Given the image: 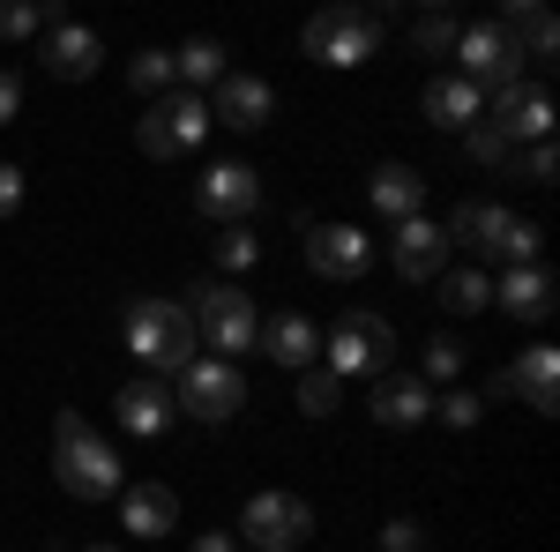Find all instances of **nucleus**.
<instances>
[{
    "label": "nucleus",
    "instance_id": "6",
    "mask_svg": "<svg viewBox=\"0 0 560 552\" xmlns=\"http://www.w3.org/2000/svg\"><path fill=\"white\" fill-rule=\"evenodd\" d=\"M456 75L478 90V97H501V90L523 83V52L516 38L501 31V23H464V38H456Z\"/></svg>",
    "mask_w": 560,
    "mask_h": 552
},
{
    "label": "nucleus",
    "instance_id": "7",
    "mask_svg": "<svg viewBox=\"0 0 560 552\" xmlns=\"http://www.w3.org/2000/svg\"><path fill=\"white\" fill-rule=\"evenodd\" d=\"M195 337H210V343H217V359H240V351H255V337H261L255 298L240 292V284H195Z\"/></svg>",
    "mask_w": 560,
    "mask_h": 552
},
{
    "label": "nucleus",
    "instance_id": "32",
    "mask_svg": "<svg viewBox=\"0 0 560 552\" xmlns=\"http://www.w3.org/2000/svg\"><path fill=\"white\" fill-rule=\"evenodd\" d=\"M456 374H464V343L433 337V343H427V359H419V381H456Z\"/></svg>",
    "mask_w": 560,
    "mask_h": 552
},
{
    "label": "nucleus",
    "instance_id": "28",
    "mask_svg": "<svg viewBox=\"0 0 560 552\" xmlns=\"http://www.w3.org/2000/svg\"><path fill=\"white\" fill-rule=\"evenodd\" d=\"M128 83H135V97H173L179 90V68H173V52H135V68H128Z\"/></svg>",
    "mask_w": 560,
    "mask_h": 552
},
{
    "label": "nucleus",
    "instance_id": "31",
    "mask_svg": "<svg viewBox=\"0 0 560 552\" xmlns=\"http://www.w3.org/2000/svg\"><path fill=\"white\" fill-rule=\"evenodd\" d=\"M456 38H464V23H456V15H441V8L411 23V45H419V52H433V60H441V52H456Z\"/></svg>",
    "mask_w": 560,
    "mask_h": 552
},
{
    "label": "nucleus",
    "instance_id": "39",
    "mask_svg": "<svg viewBox=\"0 0 560 552\" xmlns=\"http://www.w3.org/2000/svg\"><path fill=\"white\" fill-rule=\"evenodd\" d=\"M187 552H240V538H232V530H210V538H195Z\"/></svg>",
    "mask_w": 560,
    "mask_h": 552
},
{
    "label": "nucleus",
    "instance_id": "10",
    "mask_svg": "<svg viewBox=\"0 0 560 552\" xmlns=\"http://www.w3.org/2000/svg\"><path fill=\"white\" fill-rule=\"evenodd\" d=\"M210 134V97H195V90H173V97H158L150 113H142V157H179V150H195Z\"/></svg>",
    "mask_w": 560,
    "mask_h": 552
},
{
    "label": "nucleus",
    "instance_id": "33",
    "mask_svg": "<svg viewBox=\"0 0 560 552\" xmlns=\"http://www.w3.org/2000/svg\"><path fill=\"white\" fill-rule=\"evenodd\" d=\"M433 419H448V425H456V433H464V425H478V419H486V403H478L471 388H448V396L433 403Z\"/></svg>",
    "mask_w": 560,
    "mask_h": 552
},
{
    "label": "nucleus",
    "instance_id": "29",
    "mask_svg": "<svg viewBox=\"0 0 560 552\" xmlns=\"http://www.w3.org/2000/svg\"><path fill=\"white\" fill-rule=\"evenodd\" d=\"M337 396H345V381H337L329 366H306V374H300V411H306V419H329Z\"/></svg>",
    "mask_w": 560,
    "mask_h": 552
},
{
    "label": "nucleus",
    "instance_id": "21",
    "mask_svg": "<svg viewBox=\"0 0 560 552\" xmlns=\"http://www.w3.org/2000/svg\"><path fill=\"white\" fill-rule=\"evenodd\" d=\"M120 522H128V538H173L179 501L158 478H135V485H120Z\"/></svg>",
    "mask_w": 560,
    "mask_h": 552
},
{
    "label": "nucleus",
    "instance_id": "20",
    "mask_svg": "<svg viewBox=\"0 0 560 552\" xmlns=\"http://www.w3.org/2000/svg\"><path fill=\"white\" fill-rule=\"evenodd\" d=\"M261 351L284 366V374H306V366H322V329L306 321V314H277V321H261Z\"/></svg>",
    "mask_w": 560,
    "mask_h": 552
},
{
    "label": "nucleus",
    "instance_id": "18",
    "mask_svg": "<svg viewBox=\"0 0 560 552\" xmlns=\"http://www.w3.org/2000/svg\"><path fill=\"white\" fill-rule=\"evenodd\" d=\"M493 306H501L509 321H546V314H553V269H538V261H523V269H501V284H493Z\"/></svg>",
    "mask_w": 560,
    "mask_h": 552
},
{
    "label": "nucleus",
    "instance_id": "8",
    "mask_svg": "<svg viewBox=\"0 0 560 552\" xmlns=\"http://www.w3.org/2000/svg\"><path fill=\"white\" fill-rule=\"evenodd\" d=\"M173 403L202 425H224V419H240V403H247V374H240L232 359H187Z\"/></svg>",
    "mask_w": 560,
    "mask_h": 552
},
{
    "label": "nucleus",
    "instance_id": "24",
    "mask_svg": "<svg viewBox=\"0 0 560 552\" xmlns=\"http://www.w3.org/2000/svg\"><path fill=\"white\" fill-rule=\"evenodd\" d=\"M366 202L388 216V224H404V216H427V179L411 165H382L366 179Z\"/></svg>",
    "mask_w": 560,
    "mask_h": 552
},
{
    "label": "nucleus",
    "instance_id": "1",
    "mask_svg": "<svg viewBox=\"0 0 560 552\" xmlns=\"http://www.w3.org/2000/svg\"><path fill=\"white\" fill-rule=\"evenodd\" d=\"M52 478L75 493V501H113L120 493V456L97 441V425L83 411H60L52 419Z\"/></svg>",
    "mask_w": 560,
    "mask_h": 552
},
{
    "label": "nucleus",
    "instance_id": "15",
    "mask_svg": "<svg viewBox=\"0 0 560 552\" xmlns=\"http://www.w3.org/2000/svg\"><path fill=\"white\" fill-rule=\"evenodd\" d=\"M501 388H509V396H523L538 419H553V411H560V351H553V343H530L516 366L501 374Z\"/></svg>",
    "mask_w": 560,
    "mask_h": 552
},
{
    "label": "nucleus",
    "instance_id": "25",
    "mask_svg": "<svg viewBox=\"0 0 560 552\" xmlns=\"http://www.w3.org/2000/svg\"><path fill=\"white\" fill-rule=\"evenodd\" d=\"M173 68H179V83H187L195 97H202L210 83H224V45H217V38H195V45H179V52H173Z\"/></svg>",
    "mask_w": 560,
    "mask_h": 552
},
{
    "label": "nucleus",
    "instance_id": "12",
    "mask_svg": "<svg viewBox=\"0 0 560 552\" xmlns=\"http://www.w3.org/2000/svg\"><path fill=\"white\" fill-rule=\"evenodd\" d=\"M366 261H374V239L359 232V224H314L306 232V269L314 277H366Z\"/></svg>",
    "mask_w": 560,
    "mask_h": 552
},
{
    "label": "nucleus",
    "instance_id": "22",
    "mask_svg": "<svg viewBox=\"0 0 560 552\" xmlns=\"http://www.w3.org/2000/svg\"><path fill=\"white\" fill-rule=\"evenodd\" d=\"M419 105H427L433 128H448V134H464V128H478V120H486V97H478L464 75H433Z\"/></svg>",
    "mask_w": 560,
    "mask_h": 552
},
{
    "label": "nucleus",
    "instance_id": "23",
    "mask_svg": "<svg viewBox=\"0 0 560 552\" xmlns=\"http://www.w3.org/2000/svg\"><path fill=\"white\" fill-rule=\"evenodd\" d=\"M97 60H105L97 31H83V23H52V38H45V68H52L60 83H83V75H97Z\"/></svg>",
    "mask_w": 560,
    "mask_h": 552
},
{
    "label": "nucleus",
    "instance_id": "5",
    "mask_svg": "<svg viewBox=\"0 0 560 552\" xmlns=\"http://www.w3.org/2000/svg\"><path fill=\"white\" fill-rule=\"evenodd\" d=\"M382 52V15L374 8H322V15H306V60H322V68H366Z\"/></svg>",
    "mask_w": 560,
    "mask_h": 552
},
{
    "label": "nucleus",
    "instance_id": "16",
    "mask_svg": "<svg viewBox=\"0 0 560 552\" xmlns=\"http://www.w3.org/2000/svg\"><path fill=\"white\" fill-rule=\"evenodd\" d=\"M173 388L158 381V374H142V381H128L120 388V396H113V419L128 425L135 441H158V433H165V425H173Z\"/></svg>",
    "mask_w": 560,
    "mask_h": 552
},
{
    "label": "nucleus",
    "instance_id": "11",
    "mask_svg": "<svg viewBox=\"0 0 560 552\" xmlns=\"http://www.w3.org/2000/svg\"><path fill=\"white\" fill-rule=\"evenodd\" d=\"M486 128H501V142L509 150H530V142H553V97H546V83H516L501 90V97H486Z\"/></svg>",
    "mask_w": 560,
    "mask_h": 552
},
{
    "label": "nucleus",
    "instance_id": "2",
    "mask_svg": "<svg viewBox=\"0 0 560 552\" xmlns=\"http://www.w3.org/2000/svg\"><path fill=\"white\" fill-rule=\"evenodd\" d=\"M441 239H448V247H471V255H486V261H501V269L538 261V224H523V216L501 210V202H456L448 224H441Z\"/></svg>",
    "mask_w": 560,
    "mask_h": 552
},
{
    "label": "nucleus",
    "instance_id": "30",
    "mask_svg": "<svg viewBox=\"0 0 560 552\" xmlns=\"http://www.w3.org/2000/svg\"><path fill=\"white\" fill-rule=\"evenodd\" d=\"M255 261H261V239L247 232V224H224V232H217V269L240 277V269H255Z\"/></svg>",
    "mask_w": 560,
    "mask_h": 552
},
{
    "label": "nucleus",
    "instance_id": "19",
    "mask_svg": "<svg viewBox=\"0 0 560 552\" xmlns=\"http://www.w3.org/2000/svg\"><path fill=\"white\" fill-rule=\"evenodd\" d=\"M441 261H448V239H441V224H433V216H404V224H396V277H411V284H433V277H441Z\"/></svg>",
    "mask_w": 560,
    "mask_h": 552
},
{
    "label": "nucleus",
    "instance_id": "37",
    "mask_svg": "<svg viewBox=\"0 0 560 552\" xmlns=\"http://www.w3.org/2000/svg\"><path fill=\"white\" fill-rule=\"evenodd\" d=\"M15 113H23V75H15V68H0V128H8Z\"/></svg>",
    "mask_w": 560,
    "mask_h": 552
},
{
    "label": "nucleus",
    "instance_id": "26",
    "mask_svg": "<svg viewBox=\"0 0 560 552\" xmlns=\"http://www.w3.org/2000/svg\"><path fill=\"white\" fill-rule=\"evenodd\" d=\"M68 23L60 0H0V38H31V31H52Z\"/></svg>",
    "mask_w": 560,
    "mask_h": 552
},
{
    "label": "nucleus",
    "instance_id": "4",
    "mask_svg": "<svg viewBox=\"0 0 560 552\" xmlns=\"http://www.w3.org/2000/svg\"><path fill=\"white\" fill-rule=\"evenodd\" d=\"M322 366H329L337 381H345V374L374 381V374L396 366V329H388L374 306H351V314H337V329L322 337Z\"/></svg>",
    "mask_w": 560,
    "mask_h": 552
},
{
    "label": "nucleus",
    "instance_id": "17",
    "mask_svg": "<svg viewBox=\"0 0 560 552\" xmlns=\"http://www.w3.org/2000/svg\"><path fill=\"white\" fill-rule=\"evenodd\" d=\"M366 403H374V419H382V425H396V433H404V425H419V419H433V396H427V381H419V374H396V366L366 381Z\"/></svg>",
    "mask_w": 560,
    "mask_h": 552
},
{
    "label": "nucleus",
    "instance_id": "9",
    "mask_svg": "<svg viewBox=\"0 0 560 552\" xmlns=\"http://www.w3.org/2000/svg\"><path fill=\"white\" fill-rule=\"evenodd\" d=\"M232 538L255 545V552H300L306 538H314V508H306L300 493H255Z\"/></svg>",
    "mask_w": 560,
    "mask_h": 552
},
{
    "label": "nucleus",
    "instance_id": "27",
    "mask_svg": "<svg viewBox=\"0 0 560 552\" xmlns=\"http://www.w3.org/2000/svg\"><path fill=\"white\" fill-rule=\"evenodd\" d=\"M441 306H448V314H486V306H493V277H486V269L441 277Z\"/></svg>",
    "mask_w": 560,
    "mask_h": 552
},
{
    "label": "nucleus",
    "instance_id": "35",
    "mask_svg": "<svg viewBox=\"0 0 560 552\" xmlns=\"http://www.w3.org/2000/svg\"><path fill=\"white\" fill-rule=\"evenodd\" d=\"M553 172H560L553 142H530V150H523V179H530V187H553Z\"/></svg>",
    "mask_w": 560,
    "mask_h": 552
},
{
    "label": "nucleus",
    "instance_id": "40",
    "mask_svg": "<svg viewBox=\"0 0 560 552\" xmlns=\"http://www.w3.org/2000/svg\"><path fill=\"white\" fill-rule=\"evenodd\" d=\"M83 552H120V545H83Z\"/></svg>",
    "mask_w": 560,
    "mask_h": 552
},
{
    "label": "nucleus",
    "instance_id": "3",
    "mask_svg": "<svg viewBox=\"0 0 560 552\" xmlns=\"http://www.w3.org/2000/svg\"><path fill=\"white\" fill-rule=\"evenodd\" d=\"M120 337H128V351L165 381V374H179V366L195 359V314H187L179 298H135L128 314H120Z\"/></svg>",
    "mask_w": 560,
    "mask_h": 552
},
{
    "label": "nucleus",
    "instance_id": "38",
    "mask_svg": "<svg viewBox=\"0 0 560 552\" xmlns=\"http://www.w3.org/2000/svg\"><path fill=\"white\" fill-rule=\"evenodd\" d=\"M15 210H23V172H15V165H0V224H8Z\"/></svg>",
    "mask_w": 560,
    "mask_h": 552
},
{
    "label": "nucleus",
    "instance_id": "13",
    "mask_svg": "<svg viewBox=\"0 0 560 552\" xmlns=\"http://www.w3.org/2000/svg\"><path fill=\"white\" fill-rule=\"evenodd\" d=\"M277 120V90L261 75H224L217 83V105H210V128H232V134H255Z\"/></svg>",
    "mask_w": 560,
    "mask_h": 552
},
{
    "label": "nucleus",
    "instance_id": "14",
    "mask_svg": "<svg viewBox=\"0 0 560 552\" xmlns=\"http://www.w3.org/2000/svg\"><path fill=\"white\" fill-rule=\"evenodd\" d=\"M195 210L202 216H224V224H247L261 210V179L247 165H210L202 187H195Z\"/></svg>",
    "mask_w": 560,
    "mask_h": 552
},
{
    "label": "nucleus",
    "instance_id": "34",
    "mask_svg": "<svg viewBox=\"0 0 560 552\" xmlns=\"http://www.w3.org/2000/svg\"><path fill=\"white\" fill-rule=\"evenodd\" d=\"M464 150H471L478 165H509V157H516V150L501 142V128H486V120H478V128H464Z\"/></svg>",
    "mask_w": 560,
    "mask_h": 552
},
{
    "label": "nucleus",
    "instance_id": "36",
    "mask_svg": "<svg viewBox=\"0 0 560 552\" xmlns=\"http://www.w3.org/2000/svg\"><path fill=\"white\" fill-rule=\"evenodd\" d=\"M382 552H427V530L396 515V522H388V530H382Z\"/></svg>",
    "mask_w": 560,
    "mask_h": 552
}]
</instances>
